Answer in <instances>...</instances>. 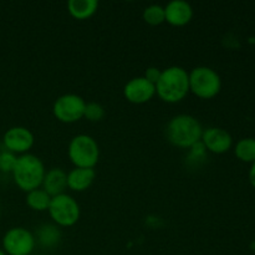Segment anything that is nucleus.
Listing matches in <instances>:
<instances>
[{"label":"nucleus","mask_w":255,"mask_h":255,"mask_svg":"<svg viewBox=\"0 0 255 255\" xmlns=\"http://www.w3.org/2000/svg\"><path fill=\"white\" fill-rule=\"evenodd\" d=\"M203 129L198 119L192 115L181 114L169 120L166 126V137L174 147L189 149L201 142Z\"/></svg>","instance_id":"f257e3e1"},{"label":"nucleus","mask_w":255,"mask_h":255,"mask_svg":"<svg viewBox=\"0 0 255 255\" xmlns=\"http://www.w3.org/2000/svg\"><path fill=\"white\" fill-rule=\"evenodd\" d=\"M189 92L188 71L181 66H169L162 70L156 84V95L167 104H177Z\"/></svg>","instance_id":"f03ea898"},{"label":"nucleus","mask_w":255,"mask_h":255,"mask_svg":"<svg viewBox=\"0 0 255 255\" xmlns=\"http://www.w3.org/2000/svg\"><path fill=\"white\" fill-rule=\"evenodd\" d=\"M45 172L44 162L35 154L26 153L17 157L16 166L11 174L15 184L27 193L41 187Z\"/></svg>","instance_id":"7ed1b4c3"},{"label":"nucleus","mask_w":255,"mask_h":255,"mask_svg":"<svg viewBox=\"0 0 255 255\" xmlns=\"http://www.w3.org/2000/svg\"><path fill=\"white\" fill-rule=\"evenodd\" d=\"M67 154L75 167L95 168L100 159V147L94 137L84 133L77 134L70 141Z\"/></svg>","instance_id":"20e7f679"},{"label":"nucleus","mask_w":255,"mask_h":255,"mask_svg":"<svg viewBox=\"0 0 255 255\" xmlns=\"http://www.w3.org/2000/svg\"><path fill=\"white\" fill-rule=\"evenodd\" d=\"M189 92L202 100H211L221 92L222 80L216 70L208 66H197L188 72Z\"/></svg>","instance_id":"39448f33"},{"label":"nucleus","mask_w":255,"mask_h":255,"mask_svg":"<svg viewBox=\"0 0 255 255\" xmlns=\"http://www.w3.org/2000/svg\"><path fill=\"white\" fill-rule=\"evenodd\" d=\"M47 212L55 226L59 228H69L75 226L79 222L81 214L77 201L67 193L52 197Z\"/></svg>","instance_id":"423d86ee"},{"label":"nucleus","mask_w":255,"mask_h":255,"mask_svg":"<svg viewBox=\"0 0 255 255\" xmlns=\"http://www.w3.org/2000/svg\"><path fill=\"white\" fill-rule=\"evenodd\" d=\"M86 101L76 94H65L55 100L52 114L62 124H74L84 119Z\"/></svg>","instance_id":"0eeeda50"},{"label":"nucleus","mask_w":255,"mask_h":255,"mask_svg":"<svg viewBox=\"0 0 255 255\" xmlns=\"http://www.w3.org/2000/svg\"><path fill=\"white\" fill-rule=\"evenodd\" d=\"M36 246L35 236L22 227H14L4 234L2 251L6 255H30Z\"/></svg>","instance_id":"6e6552de"},{"label":"nucleus","mask_w":255,"mask_h":255,"mask_svg":"<svg viewBox=\"0 0 255 255\" xmlns=\"http://www.w3.org/2000/svg\"><path fill=\"white\" fill-rule=\"evenodd\" d=\"M34 142L35 138L32 132L22 126L10 127L2 136V143L6 151L12 152L16 156L29 153V151L34 146Z\"/></svg>","instance_id":"1a4fd4ad"},{"label":"nucleus","mask_w":255,"mask_h":255,"mask_svg":"<svg viewBox=\"0 0 255 255\" xmlns=\"http://www.w3.org/2000/svg\"><path fill=\"white\" fill-rule=\"evenodd\" d=\"M156 95V86L143 76L133 77L124 87V96L133 105L147 104Z\"/></svg>","instance_id":"9d476101"},{"label":"nucleus","mask_w":255,"mask_h":255,"mask_svg":"<svg viewBox=\"0 0 255 255\" xmlns=\"http://www.w3.org/2000/svg\"><path fill=\"white\" fill-rule=\"evenodd\" d=\"M201 142L208 152L222 154L231 149L233 138L228 131L221 127H208L203 129Z\"/></svg>","instance_id":"9b49d317"},{"label":"nucleus","mask_w":255,"mask_h":255,"mask_svg":"<svg viewBox=\"0 0 255 255\" xmlns=\"http://www.w3.org/2000/svg\"><path fill=\"white\" fill-rule=\"evenodd\" d=\"M164 17L172 26H184L193 17V7L184 0H172L164 6Z\"/></svg>","instance_id":"f8f14e48"},{"label":"nucleus","mask_w":255,"mask_h":255,"mask_svg":"<svg viewBox=\"0 0 255 255\" xmlns=\"http://www.w3.org/2000/svg\"><path fill=\"white\" fill-rule=\"evenodd\" d=\"M41 188L49 196L55 197L65 193L67 188V173L62 168H50L45 172Z\"/></svg>","instance_id":"ddd939ff"},{"label":"nucleus","mask_w":255,"mask_h":255,"mask_svg":"<svg viewBox=\"0 0 255 255\" xmlns=\"http://www.w3.org/2000/svg\"><path fill=\"white\" fill-rule=\"evenodd\" d=\"M96 172L94 168H79L74 167L67 173V188L74 192H85L92 186Z\"/></svg>","instance_id":"4468645a"},{"label":"nucleus","mask_w":255,"mask_h":255,"mask_svg":"<svg viewBox=\"0 0 255 255\" xmlns=\"http://www.w3.org/2000/svg\"><path fill=\"white\" fill-rule=\"evenodd\" d=\"M99 9V1L96 0H70L67 2V10L70 15L76 20H86L91 17Z\"/></svg>","instance_id":"2eb2a0df"},{"label":"nucleus","mask_w":255,"mask_h":255,"mask_svg":"<svg viewBox=\"0 0 255 255\" xmlns=\"http://www.w3.org/2000/svg\"><path fill=\"white\" fill-rule=\"evenodd\" d=\"M35 239L42 247L51 248V247L56 246L60 242V239H61V232H60L59 227L55 226V224H42L36 231Z\"/></svg>","instance_id":"dca6fc26"},{"label":"nucleus","mask_w":255,"mask_h":255,"mask_svg":"<svg viewBox=\"0 0 255 255\" xmlns=\"http://www.w3.org/2000/svg\"><path fill=\"white\" fill-rule=\"evenodd\" d=\"M51 198L52 197L49 196V194L40 187V188L34 189V191L27 192L25 201H26L27 207H29L30 209H32V211L45 212L49 209Z\"/></svg>","instance_id":"f3484780"},{"label":"nucleus","mask_w":255,"mask_h":255,"mask_svg":"<svg viewBox=\"0 0 255 255\" xmlns=\"http://www.w3.org/2000/svg\"><path fill=\"white\" fill-rule=\"evenodd\" d=\"M237 158L243 162L255 161V138H243L237 143L234 149Z\"/></svg>","instance_id":"a211bd4d"},{"label":"nucleus","mask_w":255,"mask_h":255,"mask_svg":"<svg viewBox=\"0 0 255 255\" xmlns=\"http://www.w3.org/2000/svg\"><path fill=\"white\" fill-rule=\"evenodd\" d=\"M144 22L151 26H158V25L163 24L166 21V17H164V6L158 4H152L149 6H147L143 10V14H142Z\"/></svg>","instance_id":"6ab92c4d"},{"label":"nucleus","mask_w":255,"mask_h":255,"mask_svg":"<svg viewBox=\"0 0 255 255\" xmlns=\"http://www.w3.org/2000/svg\"><path fill=\"white\" fill-rule=\"evenodd\" d=\"M106 111L105 107L99 102H86L84 111V119L90 122H99L104 120Z\"/></svg>","instance_id":"aec40b11"},{"label":"nucleus","mask_w":255,"mask_h":255,"mask_svg":"<svg viewBox=\"0 0 255 255\" xmlns=\"http://www.w3.org/2000/svg\"><path fill=\"white\" fill-rule=\"evenodd\" d=\"M17 157L15 153L9 151L0 152V172L2 173H12L15 166H16Z\"/></svg>","instance_id":"412c9836"},{"label":"nucleus","mask_w":255,"mask_h":255,"mask_svg":"<svg viewBox=\"0 0 255 255\" xmlns=\"http://www.w3.org/2000/svg\"><path fill=\"white\" fill-rule=\"evenodd\" d=\"M161 74H162L161 69H158V67L156 66H151V67H147L146 71H144L143 77L147 80V81H149L151 84H153L154 86H156L159 77H161Z\"/></svg>","instance_id":"4be33fe9"},{"label":"nucleus","mask_w":255,"mask_h":255,"mask_svg":"<svg viewBox=\"0 0 255 255\" xmlns=\"http://www.w3.org/2000/svg\"><path fill=\"white\" fill-rule=\"evenodd\" d=\"M249 181H251V184L255 188V161L252 164L251 172H249Z\"/></svg>","instance_id":"5701e85b"},{"label":"nucleus","mask_w":255,"mask_h":255,"mask_svg":"<svg viewBox=\"0 0 255 255\" xmlns=\"http://www.w3.org/2000/svg\"><path fill=\"white\" fill-rule=\"evenodd\" d=\"M0 255H6L4 253V251H2V249H0Z\"/></svg>","instance_id":"b1692460"}]
</instances>
